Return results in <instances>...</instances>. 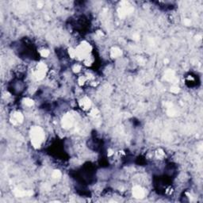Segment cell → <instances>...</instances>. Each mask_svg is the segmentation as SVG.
Instances as JSON below:
<instances>
[{"label": "cell", "mask_w": 203, "mask_h": 203, "mask_svg": "<svg viewBox=\"0 0 203 203\" xmlns=\"http://www.w3.org/2000/svg\"><path fill=\"white\" fill-rule=\"evenodd\" d=\"M30 137H31L32 145L35 148H39L45 139V133L41 128L34 127V128L31 129Z\"/></svg>", "instance_id": "obj_1"}, {"label": "cell", "mask_w": 203, "mask_h": 203, "mask_svg": "<svg viewBox=\"0 0 203 203\" xmlns=\"http://www.w3.org/2000/svg\"><path fill=\"white\" fill-rule=\"evenodd\" d=\"M23 119H24V117L22 114L21 113L19 112H15L14 113V115L12 116L11 121L13 122L14 125H18V124H21L23 121Z\"/></svg>", "instance_id": "obj_2"}, {"label": "cell", "mask_w": 203, "mask_h": 203, "mask_svg": "<svg viewBox=\"0 0 203 203\" xmlns=\"http://www.w3.org/2000/svg\"><path fill=\"white\" fill-rule=\"evenodd\" d=\"M79 105L82 109H83L84 110H88V109H91V103H90V101L89 98H83L79 102Z\"/></svg>", "instance_id": "obj_3"}, {"label": "cell", "mask_w": 203, "mask_h": 203, "mask_svg": "<svg viewBox=\"0 0 203 203\" xmlns=\"http://www.w3.org/2000/svg\"><path fill=\"white\" fill-rule=\"evenodd\" d=\"M133 195L137 198L144 197L145 195V192L141 186H135L133 188Z\"/></svg>", "instance_id": "obj_4"}, {"label": "cell", "mask_w": 203, "mask_h": 203, "mask_svg": "<svg viewBox=\"0 0 203 203\" xmlns=\"http://www.w3.org/2000/svg\"><path fill=\"white\" fill-rule=\"evenodd\" d=\"M111 53V57H114V58H117V57H120L121 55V51L120 50L117 48H113L110 52Z\"/></svg>", "instance_id": "obj_5"}, {"label": "cell", "mask_w": 203, "mask_h": 203, "mask_svg": "<svg viewBox=\"0 0 203 203\" xmlns=\"http://www.w3.org/2000/svg\"><path fill=\"white\" fill-rule=\"evenodd\" d=\"M39 53H40V55H41V57H44V58H46V57H48L49 56V54H50L49 51L46 49H41L39 52Z\"/></svg>", "instance_id": "obj_6"}, {"label": "cell", "mask_w": 203, "mask_h": 203, "mask_svg": "<svg viewBox=\"0 0 203 203\" xmlns=\"http://www.w3.org/2000/svg\"><path fill=\"white\" fill-rule=\"evenodd\" d=\"M82 69V66L79 64H76L73 66V68H72V70H73V72H75V73H78Z\"/></svg>", "instance_id": "obj_7"}]
</instances>
